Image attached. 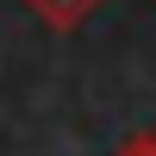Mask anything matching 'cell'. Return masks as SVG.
<instances>
[{
	"instance_id": "6da1fadb",
	"label": "cell",
	"mask_w": 156,
	"mask_h": 156,
	"mask_svg": "<svg viewBox=\"0 0 156 156\" xmlns=\"http://www.w3.org/2000/svg\"><path fill=\"white\" fill-rule=\"evenodd\" d=\"M25 6H31L37 19H50V25H62V31H69L75 19H87V12L100 6V0H25Z\"/></svg>"
},
{
	"instance_id": "7a4b0ae2",
	"label": "cell",
	"mask_w": 156,
	"mask_h": 156,
	"mask_svg": "<svg viewBox=\"0 0 156 156\" xmlns=\"http://www.w3.org/2000/svg\"><path fill=\"white\" fill-rule=\"evenodd\" d=\"M119 156H156V137H125Z\"/></svg>"
}]
</instances>
